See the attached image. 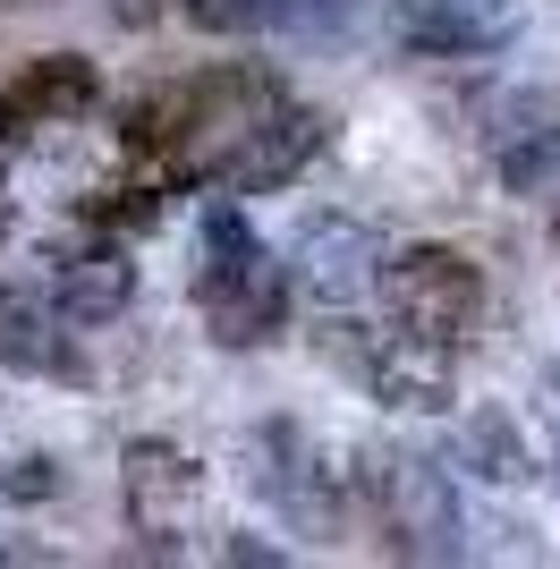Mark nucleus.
Masks as SVG:
<instances>
[{
    "instance_id": "obj_1",
    "label": "nucleus",
    "mask_w": 560,
    "mask_h": 569,
    "mask_svg": "<svg viewBox=\"0 0 560 569\" xmlns=\"http://www.w3.org/2000/svg\"><path fill=\"white\" fill-rule=\"evenodd\" d=\"M289 289H280V263L263 256V238L238 221V204H212L204 213V263H196V315L212 323L221 349H256L280 323Z\"/></svg>"
},
{
    "instance_id": "obj_2",
    "label": "nucleus",
    "mask_w": 560,
    "mask_h": 569,
    "mask_svg": "<svg viewBox=\"0 0 560 569\" xmlns=\"http://www.w3.org/2000/svg\"><path fill=\"white\" fill-rule=\"evenodd\" d=\"M382 298H391L399 332L459 349V340L476 332V315H484V272H476V256H459V247H399L391 272H382Z\"/></svg>"
},
{
    "instance_id": "obj_3",
    "label": "nucleus",
    "mask_w": 560,
    "mask_h": 569,
    "mask_svg": "<svg viewBox=\"0 0 560 569\" xmlns=\"http://www.w3.org/2000/svg\"><path fill=\"white\" fill-rule=\"evenodd\" d=\"M340 357L357 366V382H366L373 400H391V408H450V357L442 340H417V332H366V323H340Z\"/></svg>"
},
{
    "instance_id": "obj_4",
    "label": "nucleus",
    "mask_w": 560,
    "mask_h": 569,
    "mask_svg": "<svg viewBox=\"0 0 560 569\" xmlns=\"http://www.w3.org/2000/svg\"><path fill=\"white\" fill-rule=\"evenodd\" d=\"M391 26L424 60H484V51L518 43L527 0H391Z\"/></svg>"
},
{
    "instance_id": "obj_5",
    "label": "nucleus",
    "mask_w": 560,
    "mask_h": 569,
    "mask_svg": "<svg viewBox=\"0 0 560 569\" xmlns=\"http://www.w3.org/2000/svg\"><path fill=\"white\" fill-rule=\"evenodd\" d=\"M119 493H128V527H137L153 552H170L204 510V468L170 442H137L128 468H119Z\"/></svg>"
},
{
    "instance_id": "obj_6",
    "label": "nucleus",
    "mask_w": 560,
    "mask_h": 569,
    "mask_svg": "<svg viewBox=\"0 0 560 569\" xmlns=\"http://www.w3.org/2000/svg\"><path fill=\"white\" fill-rule=\"evenodd\" d=\"M382 238L366 230V221H349V213H314L306 221V238H298V263H289V281L314 298V307H357L366 289H382Z\"/></svg>"
},
{
    "instance_id": "obj_7",
    "label": "nucleus",
    "mask_w": 560,
    "mask_h": 569,
    "mask_svg": "<svg viewBox=\"0 0 560 569\" xmlns=\"http://www.w3.org/2000/svg\"><path fill=\"white\" fill-rule=\"evenodd\" d=\"M102 77H93L86 51H34L0 77V137H34V128H60V119L93 111Z\"/></svg>"
},
{
    "instance_id": "obj_8",
    "label": "nucleus",
    "mask_w": 560,
    "mask_h": 569,
    "mask_svg": "<svg viewBox=\"0 0 560 569\" xmlns=\"http://www.w3.org/2000/svg\"><path fill=\"white\" fill-rule=\"evenodd\" d=\"M323 144V119L298 111V102H280L272 119H263L256 137L238 144V162H230V188H289L306 170V153Z\"/></svg>"
},
{
    "instance_id": "obj_9",
    "label": "nucleus",
    "mask_w": 560,
    "mask_h": 569,
    "mask_svg": "<svg viewBox=\"0 0 560 569\" xmlns=\"http://www.w3.org/2000/svg\"><path fill=\"white\" fill-rule=\"evenodd\" d=\"M60 323H119L128 315V298H137V263L119 256V247H86V256H69L60 263Z\"/></svg>"
},
{
    "instance_id": "obj_10",
    "label": "nucleus",
    "mask_w": 560,
    "mask_h": 569,
    "mask_svg": "<svg viewBox=\"0 0 560 569\" xmlns=\"http://www.w3.org/2000/svg\"><path fill=\"white\" fill-rule=\"evenodd\" d=\"M373 493H382V519L391 536H450V485L433 459H373Z\"/></svg>"
},
{
    "instance_id": "obj_11",
    "label": "nucleus",
    "mask_w": 560,
    "mask_h": 569,
    "mask_svg": "<svg viewBox=\"0 0 560 569\" xmlns=\"http://www.w3.org/2000/svg\"><path fill=\"white\" fill-rule=\"evenodd\" d=\"M459 468L484 476V485H518L536 459H527V442H518L510 417H501V408H484V417H467V433H459Z\"/></svg>"
},
{
    "instance_id": "obj_12",
    "label": "nucleus",
    "mask_w": 560,
    "mask_h": 569,
    "mask_svg": "<svg viewBox=\"0 0 560 569\" xmlns=\"http://www.w3.org/2000/svg\"><path fill=\"white\" fill-rule=\"evenodd\" d=\"M0 366H51V323L18 289H0Z\"/></svg>"
},
{
    "instance_id": "obj_13",
    "label": "nucleus",
    "mask_w": 560,
    "mask_h": 569,
    "mask_svg": "<svg viewBox=\"0 0 560 569\" xmlns=\"http://www.w3.org/2000/svg\"><path fill=\"white\" fill-rule=\"evenodd\" d=\"M162 9H170V0H111V18H119V26H153Z\"/></svg>"
},
{
    "instance_id": "obj_14",
    "label": "nucleus",
    "mask_w": 560,
    "mask_h": 569,
    "mask_svg": "<svg viewBox=\"0 0 560 569\" xmlns=\"http://www.w3.org/2000/svg\"><path fill=\"white\" fill-rule=\"evenodd\" d=\"M0 230H9V179H0Z\"/></svg>"
}]
</instances>
